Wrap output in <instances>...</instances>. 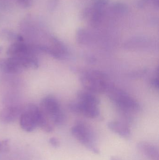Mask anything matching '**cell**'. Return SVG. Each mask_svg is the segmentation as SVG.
Wrapping results in <instances>:
<instances>
[{"instance_id": "1", "label": "cell", "mask_w": 159, "mask_h": 160, "mask_svg": "<svg viewBox=\"0 0 159 160\" xmlns=\"http://www.w3.org/2000/svg\"><path fill=\"white\" fill-rule=\"evenodd\" d=\"M78 101L70 103L69 108L73 112L80 113L91 118L98 117L100 115V100L89 91H81L77 94Z\"/></svg>"}, {"instance_id": "2", "label": "cell", "mask_w": 159, "mask_h": 160, "mask_svg": "<svg viewBox=\"0 0 159 160\" xmlns=\"http://www.w3.org/2000/svg\"><path fill=\"white\" fill-rule=\"evenodd\" d=\"M71 132L73 137L86 148L95 154L100 153L96 134L88 124L82 121L77 122L73 126Z\"/></svg>"}, {"instance_id": "3", "label": "cell", "mask_w": 159, "mask_h": 160, "mask_svg": "<svg viewBox=\"0 0 159 160\" xmlns=\"http://www.w3.org/2000/svg\"><path fill=\"white\" fill-rule=\"evenodd\" d=\"M80 81L86 90L91 93L106 91L110 85L106 75L98 70L85 72L80 77Z\"/></svg>"}, {"instance_id": "4", "label": "cell", "mask_w": 159, "mask_h": 160, "mask_svg": "<svg viewBox=\"0 0 159 160\" xmlns=\"http://www.w3.org/2000/svg\"><path fill=\"white\" fill-rule=\"evenodd\" d=\"M39 108L53 125L60 126L65 121V116L59 103L54 97L47 96L42 99Z\"/></svg>"}, {"instance_id": "5", "label": "cell", "mask_w": 159, "mask_h": 160, "mask_svg": "<svg viewBox=\"0 0 159 160\" xmlns=\"http://www.w3.org/2000/svg\"><path fill=\"white\" fill-rule=\"evenodd\" d=\"M41 114L39 107L33 103H29L22 108L20 117L21 128L26 132H33L38 127V121Z\"/></svg>"}, {"instance_id": "6", "label": "cell", "mask_w": 159, "mask_h": 160, "mask_svg": "<svg viewBox=\"0 0 159 160\" xmlns=\"http://www.w3.org/2000/svg\"><path fill=\"white\" fill-rule=\"evenodd\" d=\"M106 91L111 99L122 110L132 112L140 109L138 102L121 89L110 85Z\"/></svg>"}, {"instance_id": "7", "label": "cell", "mask_w": 159, "mask_h": 160, "mask_svg": "<svg viewBox=\"0 0 159 160\" xmlns=\"http://www.w3.org/2000/svg\"><path fill=\"white\" fill-rule=\"evenodd\" d=\"M49 46H38L39 51L49 54L57 59H62L67 54V50L64 44L55 37H51Z\"/></svg>"}, {"instance_id": "8", "label": "cell", "mask_w": 159, "mask_h": 160, "mask_svg": "<svg viewBox=\"0 0 159 160\" xmlns=\"http://www.w3.org/2000/svg\"><path fill=\"white\" fill-rule=\"evenodd\" d=\"M6 53L9 57L35 55L33 48L25 44L24 41L12 43L7 48Z\"/></svg>"}, {"instance_id": "9", "label": "cell", "mask_w": 159, "mask_h": 160, "mask_svg": "<svg viewBox=\"0 0 159 160\" xmlns=\"http://www.w3.org/2000/svg\"><path fill=\"white\" fill-rule=\"evenodd\" d=\"M22 111L20 106H7L0 112V121L4 124L13 123L19 118Z\"/></svg>"}, {"instance_id": "10", "label": "cell", "mask_w": 159, "mask_h": 160, "mask_svg": "<svg viewBox=\"0 0 159 160\" xmlns=\"http://www.w3.org/2000/svg\"><path fill=\"white\" fill-rule=\"evenodd\" d=\"M139 151L150 160H159V148L148 142H141L137 144Z\"/></svg>"}, {"instance_id": "11", "label": "cell", "mask_w": 159, "mask_h": 160, "mask_svg": "<svg viewBox=\"0 0 159 160\" xmlns=\"http://www.w3.org/2000/svg\"><path fill=\"white\" fill-rule=\"evenodd\" d=\"M1 69L6 73L13 74L21 73L24 70L17 59L14 57L4 59Z\"/></svg>"}, {"instance_id": "12", "label": "cell", "mask_w": 159, "mask_h": 160, "mask_svg": "<svg viewBox=\"0 0 159 160\" xmlns=\"http://www.w3.org/2000/svg\"><path fill=\"white\" fill-rule=\"evenodd\" d=\"M110 130L123 138L129 137L131 131L129 127L125 123L119 121H111L108 124Z\"/></svg>"}, {"instance_id": "13", "label": "cell", "mask_w": 159, "mask_h": 160, "mask_svg": "<svg viewBox=\"0 0 159 160\" xmlns=\"http://www.w3.org/2000/svg\"><path fill=\"white\" fill-rule=\"evenodd\" d=\"M16 57L18 60L20 64L24 69H37L39 67V62L38 59L35 55H24L20 57Z\"/></svg>"}, {"instance_id": "14", "label": "cell", "mask_w": 159, "mask_h": 160, "mask_svg": "<svg viewBox=\"0 0 159 160\" xmlns=\"http://www.w3.org/2000/svg\"><path fill=\"white\" fill-rule=\"evenodd\" d=\"M0 39L3 41L12 43L24 41V38L21 35L6 28L0 30Z\"/></svg>"}, {"instance_id": "15", "label": "cell", "mask_w": 159, "mask_h": 160, "mask_svg": "<svg viewBox=\"0 0 159 160\" xmlns=\"http://www.w3.org/2000/svg\"><path fill=\"white\" fill-rule=\"evenodd\" d=\"M92 11L91 22L93 26H97L102 19L103 9L93 8Z\"/></svg>"}, {"instance_id": "16", "label": "cell", "mask_w": 159, "mask_h": 160, "mask_svg": "<svg viewBox=\"0 0 159 160\" xmlns=\"http://www.w3.org/2000/svg\"><path fill=\"white\" fill-rule=\"evenodd\" d=\"M113 8L115 13L119 14H126L129 10L128 6L125 4L121 2H117L114 4Z\"/></svg>"}, {"instance_id": "17", "label": "cell", "mask_w": 159, "mask_h": 160, "mask_svg": "<svg viewBox=\"0 0 159 160\" xmlns=\"http://www.w3.org/2000/svg\"><path fill=\"white\" fill-rule=\"evenodd\" d=\"M10 141L9 139L0 140V153H7L10 150Z\"/></svg>"}, {"instance_id": "18", "label": "cell", "mask_w": 159, "mask_h": 160, "mask_svg": "<svg viewBox=\"0 0 159 160\" xmlns=\"http://www.w3.org/2000/svg\"><path fill=\"white\" fill-rule=\"evenodd\" d=\"M87 33L84 29H80L77 32V39L79 43H85L87 41Z\"/></svg>"}, {"instance_id": "19", "label": "cell", "mask_w": 159, "mask_h": 160, "mask_svg": "<svg viewBox=\"0 0 159 160\" xmlns=\"http://www.w3.org/2000/svg\"><path fill=\"white\" fill-rule=\"evenodd\" d=\"M109 2V0H95L93 3V8L103 9L108 4Z\"/></svg>"}, {"instance_id": "20", "label": "cell", "mask_w": 159, "mask_h": 160, "mask_svg": "<svg viewBox=\"0 0 159 160\" xmlns=\"http://www.w3.org/2000/svg\"><path fill=\"white\" fill-rule=\"evenodd\" d=\"M16 2L21 7L24 8L30 7L33 3L32 0H16Z\"/></svg>"}, {"instance_id": "21", "label": "cell", "mask_w": 159, "mask_h": 160, "mask_svg": "<svg viewBox=\"0 0 159 160\" xmlns=\"http://www.w3.org/2000/svg\"><path fill=\"white\" fill-rule=\"evenodd\" d=\"M49 143L50 144V145L52 146L53 147L55 148H58L59 147L60 144V143L59 140L55 137H51L49 138Z\"/></svg>"}, {"instance_id": "22", "label": "cell", "mask_w": 159, "mask_h": 160, "mask_svg": "<svg viewBox=\"0 0 159 160\" xmlns=\"http://www.w3.org/2000/svg\"><path fill=\"white\" fill-rule=\"evenodd\" d=\"M58 2L59 0H49L48 5L49 9L50 11H53L58 6Z\"/></svg>"}, {"instance_id": "23", "label": "cell", "mask_w": 159, "mask_h": 160, "mask_svg": "<svg viewBox=\"0 0 159 160\" xmlns=\"http://www.w3.org/2000/svg\"><path fill=\"white\" fill-rule=\"evenodd\" d=\"M151 84L153 86V87L157 89L159 88V81L158 78H155L151 81Z\"/></svg>"}, {"instance_id": "24", "label": "cell", "mask_w": 159, "mask_h": 160, "mask_svg": "<svg viewBox=\"0 0 159 160\" xmlns=\"http://www.w3.org/2000/svg\"><path fill=\"white\" fill-rule=\"evenodd\" d=\"M110 160H122L119 158L116 157H112L110 158Z\"/></svg>"}, {"instance_id": "25", "label": "cell", "mask_w": 159, "mask_h": 160, "mask_svg": "<svg viewBox=\"0 0 159 160\" xmlns=\"http://www.w3.org/2000/svg\"><path fill=\"white\" fill-rule=\"evenodd\" d=\"M4 60V59L0 58V69H1V68H2L3 63Z\"/></svg>"}, {"instance_id": "26", "label": "cell", "mask_w": 159, "mask_h": 160, "mask_svg": "<svg viewBox=\"0 0 159 160\" xmlns=\"http://www.w3.org/2000/svg\"><path fill=\"white\" fill-rule=\"evenodd\" d=\"M154 3L157 6H158V0H154Z\"/></svg>"}, {"instance_id": "27", "label": "cell", "mask_w": 159, "mask_h": 160, "mask_svg": "<svg viewBox=\"0 0 159 160\" xmlns=\"http://www.w3.org/2000/svg\"><path fill=\"white\" fill-rule=\"evenodd\" d=\"M3 48L1 46H0V54L2 53V51Z\"/></svg>"}, {"instance_id": "28", "label": "cell", "mask_w": 159, "mask_h": 160, "mask_svg": "<svg viewBox=\"0 0 159 160\" xmlns=\"http://www.w3.org/2000/svg\"><path fill=\"white\" fill-rule=\"evenodd\" d=\"M15 1H16V0H15Z\"/></svg>"}]
</instances>
